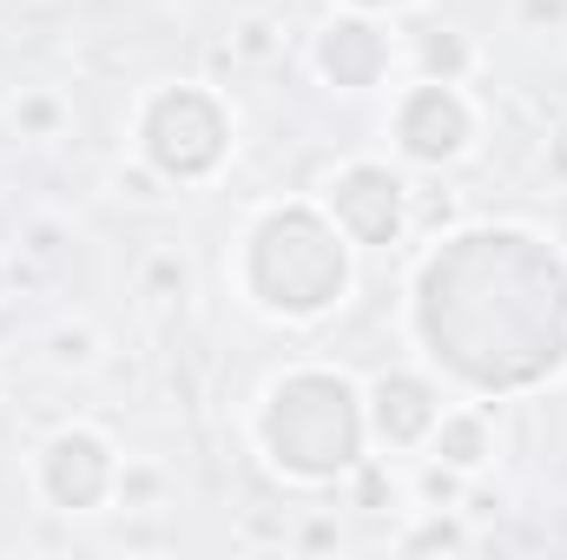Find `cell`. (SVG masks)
I'll use <instances>...</instances> for the list:
<instances>
[{"label": "cell", "instance_id": "cell-1", "mask_svg": "<svg viewBox=\"0 0 567 560\" xmlns=\"http://www.w3.org/2000/svg\"><path fill=\"white\" fill-rule=\"evenodd\" d=\"M265 435L284 468L297 475H330L357 455V403L337 376H297L271 396Z\"/></svg>", "mask_w": 567, "mask_h": 560}, {"label": "cell", "instance_id": "cell-6", "mask_svg": "<svg viewBox=\"0 0 567 560\" xmlns=\"http://www.w3.org/2000/svg\"><path fill=\"white\" fill-rule=\"evenodd\" d=\"M468 139V113L449 86H423L410 106H403V145L416 158H449L455 145Z\"/></svg>", "mask_w": 567, "mask_h": 560}, {"label": "cell", "instance_id": "cell-3", "mask_svg": "<svg viewBox=\"0 0 567 560\" xmlns=\"http://www.w3.org/2000/svg\"><path fill=\"white\" fill-rule=\"evenodd\" d=\"M225 145V120L205 93H165L145 120V152L165 172H205Z\"/></svg>", "mask_w": 567, "mask_h": 560}, {"label": "cell", "instance_id": "cell-4", "mask_svg": "<svg viewBox=\"0 0 567 560\" xmlns=\"http://www.w3.org/2000/svg\"><path fill=\"white\" fill-rule=\"evenodd\" d=\"M337 218H343L350 238L383 245V238H396V225H403V185H396L383 165H350V172L337 178Z\"/></svg>", "mask_w": 567, "mask_h": 560}, {"label": "cell", "instance_id": "cell-9", "mask_svg": "<svg viewBox=\"0 0 567 560\" xmlns=\"http://www.w3.org/2000/svg\"><path fill=\"white\" fill-rule=\"evenodd\" d=\"M442 435H449V462H462V468L482 462V422H449Z\"/></svg>", "mask_w": 567, "mask_h": 560}, {"label": "cell", "instance_id": "cell-8", "mask_svg": "<svg viewBox=\"0 0 567 560\" xmlns=\"http://www.w3.org/2000/svg\"><path fill=\"white\" fill-rule=\"evenodd\" d=\"M377 60H383V46H377L370 27H357V20L330 27V40H323V66H330L343 86H363V80L377 73Z\"/></svg>", "mask_w": 567, "mask_h": 560}, {"label": "cell", "instance_id": "cell-2", "mask_svg": "<svg viewBox=\"0 0 567 560\" xmlns=\"http://www.w3.org/2000/svg\"><path fill=\"white\" fill-rule=\"evenodd\" d=\"M251 283L271 310H323L343 290V251L317 218L284 211L251 238Z\"/></svg>", "mask_w": 567, "mask_h": 560}, {"label": "cell", "instance_id": "cell-7", "mask_svg": "<svg viewBox=\"0 0 567 560\" xmlns=\"http://www.w3.org/2000/svg\"><path fill=\"white\" fill-rule=\"evenodd\" d=\"M429 422H435V403H429V390L416 376H383V383H377V428H383L390 442L423 435Z\"/></svg>", "mask_w": 567, "mask_h": 560}, {"label": "cell", "instance_id": "cell-10", "mask_svg": "<svg viewBox=\"0 0 567 560\" xmlns=\"http://www.w3.org/2000/svg\"><path fill=\"white\" fill-rule=\"evenodd\" d=\"M370 7H377V0H370Z\"/></svg>", "mask_w": 567, "mask_h": 560}, {"label": "cell", "instance_id": "cell-5", "mask_svg": "<svg viewBox=\"0 0 567 560\" xmlns=\"http://www.w3.org/2000/svg\"><path fill=\"white\" fill-rule=\"evenodd\" d=\"M106 475H113V462L93 435H60L47 455V495L60 508H93L106 495Z\"/></svg>", "mask_w": 567, "mask_h": 560}]
</instances>
